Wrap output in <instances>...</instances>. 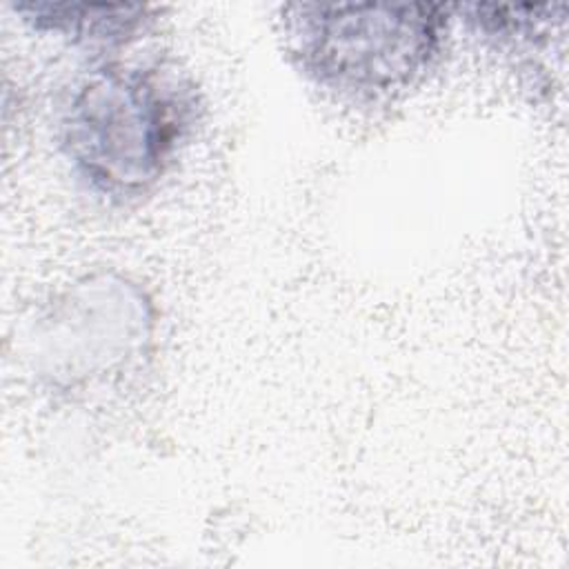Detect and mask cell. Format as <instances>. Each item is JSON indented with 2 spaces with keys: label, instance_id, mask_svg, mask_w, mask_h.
<instances>
[{
  "label": "cell",
  "instance_id": "1",
  "mask_svg": "<svg viewBox=\"0 0 569 569\" xmlns=\"http://www.w3.org/2000/svg\"><path fill=\"white\" fill-rule=\"evenodd\" d=\"M196 113V89L178 71L102 60L62 91L56 140L71 176L91 196L129 204L167 176Z\"/></svg>",
  "mask_w": 569,
  "mask_h": 569
},
{
  "label": "cell",
  "instance_id": "2",
  "mask_svg": "<svg viewBox=\"0 0 569 569\" xmlns=\"http://www.w3.org/2000/svg\"><path fill=\"white\" fill-rule=\"evenodd\" d=\"M449 7L320 4L282 9V40L293 67L318 89L353 104H380L413 89L438 62Z\"/></svg>",
  "mask_w": 569,
  "mask_h": 569
},
{
  "label": "cell",
  "instance_id": "3",
  "mask_svg": "<svg viewBox=\"0 0 569 569\" xmlns=\"http://www.w3.org/2000/svg\"><path fill=\"white\" fill-rule=\"evenodd\" d=\"M153 327L151 298L138 282L104 271L84 276L33 322V369L58 393L87 396L142 362Z\"/></svg>",
  "mask_w": 569,
  "mask_h": 569
},
{
  "label": "cell",
  "instance_id": "4",
  "mask_svg": "<svg viewBox=\"0 0 569 569\" xmlns=\"http://www.w3.org/2000/svg\"><path fill=\"white\" fill-rule=\"evenodd\" d=\"M16 11L36 31L58 33L84 47H122L147 29L151 16L142 4H73L31 2L16 4Z\"/></svg>",
  "mask_w": 569,
  "mask_h": 569
}]
</instances>
